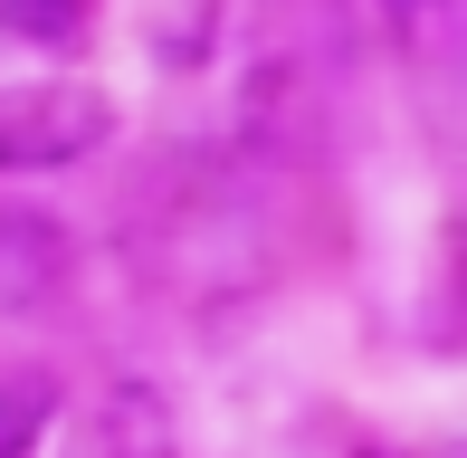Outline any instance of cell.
Listing matches in <instances>:
<instances>
[{"instance_id":"1","label":"cell","mask_w":467,"mask_h":458,"mask_svg":"<svg viewBox=\"0 0 467 458\" xmlns=\"http://www.w3.org/2000/svg\"><path fill=\"white\" fill-rule=\"evenodd\" d=\"M115 134H124V106L96 77H19V87H0V192L77 172Z\"/></svg>"},{"instance_id":"7","label":"cell","mask_w":467,"mask_h":458,"mask_svg":"<svg viewBox=\"0 0 467 458\" xmlns=\"http://www.w3.org/2000/svg\"><path fill=\"white\" fill-rule=\"evenodd\" d=\"M381 10H391V19H420V10H439V0H381Z\"/></svg>"},{"instance_id":"6","label":"cell","mask_w":467,"mask_h":458,"mask_svg":"<svg viewBox=\"0 0 467 458\" xmlns=\"http://www.w3.org/2000/svg\"><path fill=\"white\" fill-rule=\"evenodd\" d=\"M48 421H57V372H48V363L0 372V458H38Z\"/></svg>"},{"instance_id":"3","label":"cell","mask_w":467,"mask_h":458,"mask_svg":"<svg viewBox=\"0 0 467 458\" xmlns=\"http://www.w3.org/2000/svg\"><path fill=\"white\" fill-rule=\"evenodd\" d=\"M77 449H87V458H182V411L162 401V382L124 372V382H105L87 401Z\"/></svg>"},{"instance_id":"4","label":"cell","mask_w":467,"mask_h":458,"mask_svg":"<svg viewBox=\"0 0 467 458\" xmlns=\"http://www.w3.org/2000/svg\"><path fill=\"white\" fill-rule=\"evenodd\" d=\"M229 29H239L229 0H153V10H143V48H153V68L182 77V87L191 77H220Z\"/></svg>"},{"instance_id":"5","label":"cell","mask_w":467,"mask_h":458,"mask_svg":"<svg viewBox=\"0 0 467 458\" xmlns=\"http://www.w3.org/2000/svg\"><path fill=\"white\" fill-rule=\"evenodd\" d=\"M96 19H105V0H0V38H10V48H38V57L96 48Z\"/></svg>"},{"instance_id":"2","label":"cell","mask_w":467,"mask_h":458,"mask_svg":"<svg viewBox=\"0 0 467 458\" xmlns=\"http://www.w3.org/2000/svg\"><path fill=\"white\" fill-rule=\"evenodd\" d=\"M77 286V220L48 201L0 192V325H48Z\"/></svg>"}]
</instances>
